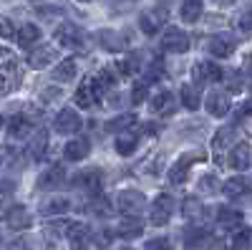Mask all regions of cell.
<instances>
[{"mask_svg":"<svg viewBox=\"0 0 252 250\" xmlns=\"http://www.w3.org/2000/svg\"><path fill=\"white\" fill-rule=\"evenodd\" d=\"M116 205H119V210H121L126 217H136V220H139V215L146 210V197H144L139 190L129 187V190H121V192H119Z\"/></svg>","mask_w":252,"mask_h":250,"instance_id":"obj_1","label":"cell"},{"mask_svg":"<svg viewBox=\"0 0 252 250\" xmlns=\"http://www.w3.org/2000/svg\"><path fill=\"white\" fill-rule=\"evenodd\" d=\"M166 20H169V8H149V10H144L141 18H139V26L146 36H154L159 33L164 26H166Z\"/></svg>","mask_w":252,"mask_h":250,"instance_id":"obj_2","label":"cell"},{"mask_svg":"<svg viewBox=\"0 0 252 250\" xmlns=\"http://www.w3.org/2000/svg\"><path fill=\"white\" fill-rule=\"evenodd\" d=\"M96 38H98L101 48H103V51H111V53L126 51V46L131 43V36L126 33V31H116V28H103Z\"/></svg>","mask_w":252,"mask_h":250,"instance_id":"obj_3","label":"cell"},{"mask_svg":"<svg viewBox=\"0 0 252 250\" xmlns=\"http://www.w3.org/2000/svg\"><path fill=\"white\" fill-rule=\"evenodd\" d=\"M172 213H174V197H172V195H166V192H161V195H159V197L152 202L149 220H152V225L161 227V225H166V222H169Z\"/></svg>","mask_w":252,"mask_h":250,"instance_id":"obj_4","label":"cell"},{"mask_svg":"<svg viewBox=\"0 0 252 250\" xmlns=\"http://www.w3.org/2000/svg\"><path fill=\"white\" fill-rule=\"evenodd\" d=\"M161 46L169 53H187L189 46H192V40H189L187 31H182V28H166V33L161 38Z\"/></svg>","mask_w":252,"mask_h":250,"instance_id":"obj_5","label":"cell"},{"mask_svg":"<svg viewBox=\"0 0 252 250\" xmlns=\"http://www.w3.org/2000/svg\"><path fill=\"white\" fill-rule=\"evenodd\" d=\"M81 127H83V121L76 109H61L53 121V129L58 134H76V132H81Z\"/></svg>","mask_w":252,"mask_h":250,"instance_id":"obj_6","label":"cell"},{"mask_svg":"<svg viewBox=\"0 0 252 250\" xmlns=\"http://www.w3.org/2000/svg\"><path fill=\"white\" fill-rule=\"evenodd\" d=\"M26 61H28L31 69H48L51 64L58 61V51L53 46H35V48L28 51Z\"/></svg>","mask_w":252,"mask_h":250,"instance_id":"obj_7","label":"cell"},{"mask_svg":"<svg viewBox=\"0 0 252 250\" xmlns=\"http://www.w3.org/2000/svg\"><path fill=\"white\" fill-rule=\"evenodd\" d=\"M3 220H5V225L10 227V230H28L31 222H33L31 213L26 210L23 205H13V207H8V210L3 213Z\"/></svg>","mask_w":252,"mask_h":250,"instance_id":"obj_8","label":"cell"},{"mask_svg":"<svg viewBox=\"0 0 252 250\" xmlns=\"http://www.w3.org/2000/svg\"><path fill=\"white\" fill-rule=\"evenodd\" d=\"M56 40L58 43H63L66 48H81L83 43V31L73 23H61L56 28Z\"/></svg>","mask_w":252,"mask_h":250,"instance_id":"obj_9","label":"cell"},{"mask_svg":"<svg viewBox=\"0 0 252 250\" xmlns=\"http://www.w3.org/2000/svg\"><path fill=\"white\" fill-rule=\"evenodd\" d=\"M229 109H232V101H229V94H227V91L215 89L212 94L207 96V111L212 114V116L222 119V116L229 114Z\"/></svg>","mask_w":252,"mask_h":250,"instance_id":"obj_10","label":"cell"},{"mask_svg":"<svg viewBox=\"0 0 252 250\" xmlns=\"http://www.w3.org/2000/svg\"><path fill=\"white\" fill-rule=\"evenodd\" d=\"M78 184H81V190H86L91 197H98V195H101V190H103V172L98 170V167H94V170H86V172H81Z\"/></svg>","mask_w":252,"mask_h":250,"instance_id":"obj_11","label":"cell"},{"mask_svg":"<svg viewBox=\"0 0 252 250\" xmlns=\"http://www.w3.org/2000/svg\"><path fill=\"white\" fill-rule=\"evenodd\" d=\"M63 182H66V170H63L61 164L48 167V170L40 172V177H38V187H40V190H56V187H61Z\"/></svg>","mask_w":252,"mask_h":250,"instance_id":"obj_12","label":"cell"},{"mask_svg":"<svg viewBox=\"0 0 252 250\" xmlns=\"http://www.w3.org/2000/svg\"><path fill=\"white\" fill-rule=\"evenodd\" d=\"M192 76L199 83H212V81H220L224 76V71L217 64H212V61H199V64L192 69Z\"/></svg>","mask_w":252,"mask_h":250,"instance_id":"obj_13","label":"cell"},{"mask_svg":"<svg viewBox=\"0 0 252 250\" xmlns=\"http://www.w3.org/2000/svg\"><path fill=\"white\" fill-rule=\"evenodd\" d=\"M250 162H252V147H250L247 142L235 144L232 152H229V167L237 170V172H242V170H247V167H250Z\"/></svg>","mask_w":252,"mask_h":250,"instance_id":"obj_14","label":"cell"},{"mask_svg":"<svg viewBox=\"0 0 252 250\" xmlns=\"http://www.w3.org/2000/svg\"><path fill=\"white\" fill-rule=\"evenodd\" d=\"M114 86H116V76L111 73V69H98V71L94 73L91 89L96 91V96H98V99H101L103 94H109Z\"/></svg>","mask_w":252,"mask_h":250,"instance_id":"obj_15","label":"cell"},{"mask_svg":"<svg viewBox=\"0 0 252 250\" xmlns=\"http://www.w3.org/2000/svg\"><path fill=\"white\" fill-rule=\"evenodd\" d=\"M207 48H209V53H212L215 58H227V56L235 53V40L229 36H212L209 43H207Z\"/></svg>","mask_w":252,"mask_h":250,"instance_id":"obj_16","label":"cell"},{"mask_svg":"<svg viewBox=\"0 0 252 250\" xmlns=\"http://www.w3.org/2000/svg\"><path fill=\"white\" fill-rule=\"evenodd\" d=\"M89 142L86 139H71L66 142V147H63V157H66L68 162H81L89 157Z\"/></svg>","mask_w":252,"mask_h":250,"instance_id":"obj_17","label":"cell"},{"mask_svg":"<svg viewBox=\"0 0 252 250\" xmlns=\"http://www.w3.org/2000/svg\"><path fill=\"white\" fill-rule=\"evenodd\" d=\"M15 40L23 48H33L38 40H40V28L35 23H26V26H20L18 33H15Z\"/></svg>","mask_w":252,"mask_h":250,"instance_id":"obj_18","label":"cell"},{"mask_svg":"<svg viewBox=\"0 0 252 250\" xmlns=\"http://www.w3.org/2000/svg\"><path fill=\"white\" fill-rule=\"evenodd\" d=\"M136 144H139V134H136V132H131V129H126V132L116 134V152H119L121 157L134 154Z\"/></svg>","mask_w":252,"mask_h":250,"instance_id":"obj_19","label":"cell"},{"mask_svg":"<svg viewBox=\"0 0 252 250\" xmlns=\"http://www.w3.org/2000/svg\"><path fill=\"white\" fill-rule=\"evenodd\" d=\"M247 190H250V182H247L245 177H232V179H227V182L222 184V192H224L229 200H240V197H245Z\"/></svg>","mask_w":252,"mask_h":250,"instance_id":"obj_20","label":"cell"},{"mask_svg":"<svg viewBox=\"0 0 252 250\" xmlns=\"http://www.w3.org/2000/svg\"><path fill=\"white\" fill-rule=\"evenodd\" d=\"M78 73V64H76V58H66V61H61L58 69H53V78L61 81V83H71Z\"/></svg>","mask_w":252,"mask_h":250,"instance_id":"obj_21","label":"cell"},{"mask_svg":"<svg viewBox=\"0 0 252 250\" xmlns=\"http://www.w3.org/2000/svg\"><path fill=\"white\" fill-rule=\"evenodd\" d=\"M73 101L78 104L81 109H94L96 104H98V96H96V91L91 89V83H81V86L76 89Z\"/></svg>","mask_w":252,"mask_h":250,"instance_id":"obj_22","label":"cell"},{"mask_svg":"<svg viewBox=\"0 0 252 250\" xmlns=\"http://www.w3.org/2000/svg\"><path fill=\"white\" fill-rule=\"evenodd\" d=\"M217 222L227 230H235L237 225H242V213L232 207H217Z\"/></svg>","mask_w":252,"mask_h":250,"instance_id":"obj_23","label":"cell"},{"mask_svg":"<svg viewBox=\"0 0 252 250\" xmlns=\"http://www.w3.org/2000/svg\"><path fill=\"white\" fill-rule=\"evenodd\" d=\"M204 3L202 0H182V20L184 23H197L202 18Z\"/></svg>","mask_w":252,"mask_h":250,"instance_id":"obj_24","label":"cell"},{"mask_svg":"<svg viewBox=\"0 0 252 250\" xmlns=\"http://www.w3.org/2000/svg\"><path fill=\"white\" fill-rule=\"evenodd\" d=\"M152 109L157 114H172L174 111V94L172 91H159L152 99Z\"/></svg>","mask_w":252,"mask_h":250,"instance_id":"obj_25","label":"cell"},{"mask_svg":"<svg viewBox=\"0 0 252 250\" xmlns=\"http://www.w3.org/2000/svg\"><path fill=\"white\" fill-rule=\"evenodd\" d=\"M182 104L189 109V111H194V109H199V104H202V94H199V89L194 86V83H184L182 86Z\"/></svg>","mask_w":252,"mask_h":250,"instance_id":"obj_26","label":"cell"},{"mask_svg":"<svg viewBox=\"0 0 252 250\" xmlns=\"http://www.w3.org/2000/svg\"><path fill=\"white\" fill-rule=\"evenodd\" d=\"M232 142H235V127H222V129H217V134L212 139V149L224 152L227 147H232Z\"/></svg>","mask_w":252,"mask_h":250,"instance_id":"obj_27","label":"cell"},{"mask_svg":"<svg viewBox=\"0 0 252 250\" xmlns=\"http://www.w3.org/2000/svg\"><path fill=\"white\" fill-rule=\"evenodd\" d=\"M116 235L124 238V240H134V238H139V235H141V222H139L136 217H126V220L116 227Z\"/></svg>","mask_w":252,"mask_h":250,"instance_id":"obj_28","label":"cell"},{"mask_svg":"<svg viewBox=\"0 0 252 250\" xmlns=\"http://www.w3.org/2000/svg\"><path fill=\"white\" fill-rule=\"evenodd\" d=\"M8 132H10L13 137H18V139L28 137V134H31V119H28L26 114L13 116V119H10V124H8Z\"/></svg>","mask_w":252,"mask_h":250,"instance_id":"obj_29","label":"cell"},{"mask_svg":"<svg viewBox=\"0 0 252 250\" xmlns=\"http://www.w3.org/2000/svg\"><path fill=\"white\" fill-rule=\"evenodd\" d=\"M139 69H141V53H139V51L126 53V58L119 61V71H121L124 76H131V73H136Z\"/></svg>","mask_w":252,"mask_h":250,"instance_id":"obj_30","label":"cell"},{"mask_svg":"<svg viewBox=\"0 0 252 250\" xmlns=\"http://www.w3.org/2000/svg\"><path fill=\"white\" fill-rule=\"evenodd\" d=\"M71 210V200L68 197H56V200H48L43 205V215L53 217V215H66Z\"/></svg>","mask_w":252,"mask_h":250,"instance_id":"obj_31","label":"cell"},{"mask_svg":"<svg viewBox=\"0 0 252 250\" xmlns=\"http://www.w3.org/2000/svg\"><path fill=\"white\" fill-rule=\"evenodd\" d=\"M134 124V114H119L116 119H109L106 121V132H114V134H121V132H126Z\"/></svg>","mask_w":252,"mask_h":250,"instance_id":"obj_32","label":"cell"},{"mask_svg":"<svg viewBox=\"0 0 252 250\" xmlns=\"http://www.w3.org/2000/svg\"><path fill=\"white\" fill-rule=\"evenodd\" d=\"M235 31H237L240 38H250V36H252V8H247V10H242V13L237 15Z\"/></svg>","mask_w":252,"mask_h":250,"instance_id":"obj_33","label":"cell"},{"mask_svg":"<svg viewBox=\"0 0 252 250\" xmlns=\"http://www.w3.org/2000/svg\"><path fill=\"white\" fill-rule=\"evenodd\" d=\"M252 248V230L242 227L232 235V243H229V250H250Z\"/></svg>","mask_w":252,"mask_h":250,"instance_id":"obj_34","label":"cell"},{"mask_svg":"<svg viewBox=\"0 0 252 250\" xmlns=\"http://www.w3.org/2000/svg\"><path fill=\"white\" fill-rule=\"evenodd\" d=\"M202 200L199 197H187L184 202H182V213H184V217H189V220H197V217H202Z\"/></svg>","mask_w":252,"mask_h":250,"instance_id":"obj_35","label":"cell"},{"mask_svg":"<svg viewBox=\"0 0 252 250\" xmlns=\"http://www.w3.org/2000/svg\"><path fill=\"white\" fill-rule=\"evenodd\" d=\"M139 5V0H109V10L111 13H129L131 8H136Z\"/></svg>","mask_w":252,"mask_h":250,"instance_id":"obj_36","label":"cell"},{"mask_svg":"<svg viewBox=\"0 0 252 250\" xmlns=\"http://www.w3.org/2000/svg\"><path fill=\"white\" fill-rule=\"evenodd\" d=\"M222 78L227 81V89L232 91V94L242 91V73H240V71H232V73H227V76H222Z\"/></svg>","mask_w":252,"mask_h":250,"instance_id":"obj_37","label":"cell"},{"mask_svg":"<svg viewBox=\"0 0 252 250\" xmlns=\"http://www.w3.org/2000/svg\"><path fill=\"white\" fill-rule=\"evenodd\" d=\"M15 23L10 18H0V38H5V40H10V38H15Z\"/></svg>","mask_w":252,"mask_h":250,"instance_id":"obj_38","label":"cell"},{"mask_svg":"<svg viewBox=\"0 0 252 250\" xmlns=\"http://www.w3.org/2000/svg\"><path fill=\"white\" fill-rule=\"evenodd\" d=\"M46 147H48V137H46L43 132H40V134H38V139L33 142V157H35V159H43Z\"/></svg>","mask_w":252,"mask_h":250,"instance_id":"obj_39","label":"cell"},{"mask_svg":"<svg viewBox=\"0 0 252 250\" xmlns=\"http://www.w3.org/2000/svg\"><path fill=\"white\" fill-rule=\"evenodd\" d=\"M199 190L202 192H217V177L215 175H207L199 179Z\"/></svg>","mask_w":252,"mask_h":250,"instance_id":"obj_40","label":"cell"},{"mask_svg":"<svg viewBox=\"0 0 252 250\" xmlns=\"http://www.w3.org/2000/svg\"><path fill=\"white\" fill-rule=\"evenodd\" d=\"M144 250H172V243L166 240V238H154V240L146 243Z\"/></svg>","mask_w":252,"mask_h":250,"instance_id":"obj_41","label":"cell"},{"mask_svg":"<svg viewBox=\"0 0 252 250\" xmlns=\"http://www.w3.org/2000/svg\"><path fill=\"white\" fill-rule=\"evenodd\" d=\"M94 213H96V215H101V217H103V215L109 217V215H111V205H109V200L98 197V200L94 202Z\"/></svg>","mask_w":252,"mask_h":250,"instance_id":"obj_42","label":"cell"},{"mask_svg":"<svg viewBox=\"0 0 252 250\" xmlns=\"http://www.w3.org/2000/svg\"><path fill=\"white\" fill-rule=\"evenodd\" d=\"M146 99V83L141 81V83H136V86H134V91H131V101L136 104V107H139V104Z\"/></svg>","mask_w":252,"mask_h":250,"instance_id":"obj_43","label":"cell"},{"mask_svg":"<svg viewBox=\"0 0 252 250\" xmlns=\"http://www.w3.org/2000/svg\"><path fill=\"white\" fill-rule=\"evenodd\" d=\"M13 157H15V149L13 147H0V167H5V164H10L13 162Z\"/></svg>","mask_w":252,"mask_h":250,"instance_id":"obj_44","label":"cell"},{"mask_svg":"<svg viewBox=\"0 0 252 250\" xmlns=\"http://www.w3.org/2000/svg\"><path fill=\"white\" fill-rule=\"evenodd\" d=\"M61 94H63L61 89H56V86H48L46 91H40V99H43V101L48 104V101H56V99H61Z\"/></svg>","mask_w":252,"mask_h":250,"instance_id":"obj_45","label":"cell"},{"mask_svg":"<svg viewBox=\"0 0 252 250\" xmlns=\"http://www.w3.org/2000/svg\"><path fill=\"white\" fill-rule=\"evenodd\" d=\"M5 64L13 69L15 66V58H13V53L8 48H0V69H5Z\"/></svg>","mask_w":252,"mask_h":250,"instance_id":"obj_46","label":"cell"},{"mask_svg":"<svg viewBox=\"0 0 252 250\" xmlns=\"http://www.w3.org/2000/svg\"><path fill=\"white\" fill-rule=\"evenodd\" d=\"M111 238H114L111 233H106V230H101V233L96 235V245H98L101 250H103V248H109V245H111Z\"/></svg>","mask_w":252,"mask_h":250,"instance_id":"obj_47","label":"cell"},{"mask_svg":"<svg viewBox=\"0 0 252 250\" xmlns=\"http://www.w3.org/2000/svg\"><path fill=\"white\" fill-rule=\"evenodd\" d=\"M5 250H28V243L26 240H13Z\"/></svg>","mask_w":252,"mask_h":250,"instance_id":"obj_48","label":"cell"},{"mask_svg":"<svg viewBox=\"0 0 252 250\" xmlns=\"http://www.w3.org/2000/svg\"><path fill=\"white\" fill-rule=\"evenodd\" d=\"M15 182L13 179H0V192H13Z\"/></svg>","mask_w":252,"mask_h":250,"instance_id":"obj_49","label":"cell"},{"mask_svg":"<svg viewBox=\"0 0 252 250\" xmlns=\"http://www.w3.org/2000/svg\"><path fill=\"white\" fill-rule=\"evenodd\" d=\"M10 89V81L5 78V73L3 71H0V91H8Z\"/></svg>","mask_w":252,"mask_h":250,"instance_id":"obj_50","label":"cell"},{"mask_svg":"<svg viewBox=\"0 0 252 250\" xmlns=\"http://www.w3.org/2000/svg\"><path fill=\"white\" fill-rule=\"evenodd\" d=\"M212 3H215V5H220V8H229V5L235 3V0H212Z\"/></svg>","mask_w":252,"mask_h":250,"instance_id":"obj_51","label":"cell"},{"mask_svg":"<svg viewBox=\"0 0 252 250\" xmlns=\"http://www.w3.org/2000/svg\"><path fill=\"white\" fill-rule=\"evenodd\" d=\"M245 114H252V101H247V104H245Z\"/></svg>","mask_w":252,"mask_h":250,"instance_id":"obj_52","label":"cell"},{"mask_svg":"<svg viewBox=\"0 0 252 250\" xmlns=\"http://www.w3.org/2000/svg\"><path fill=\"white\" fill-rule=\"evenodd\" d=\"M81 3H96V0H81Z\"/></svg>","mask_w":252,"mask_h":250,"instance_id":"obj_53","label":"cell"},{"mask_svg":"<svg viewBox=\"0 0 252 250\" xmlns=\"http://www.w3.org/2000/svg\"><path fill=\"white\" fill-rule=\"evenodd\" d=\"M0 129H3V116H0Z\"/></svg>","mask_w":252,"mask_h":250,"instance_id":"obj_54","label":"cell"},{"mask_svg":"<svg viewBox=\"0 0 252 250\" xmlns=\"http://www.w3.org/2000/svg\"><path fill=\"white\" fill-rule=\"evenodd\" d=\"M121 250H134V248H121Z\"/></svg>","mask_w":252,"mask_h":250,"instance_id":"obj_55","label":"cell"},{"mask_svg":"<svg viewBox=\"0 0 252 250\" xmlns=\"http://www.w3.org/2000/svg\"><path fill=\"white\" fill-rule=\"evenodd\" d=\"M166 3H172V0H166Z\"/></svg>","mask_w":252,"mask_h":250,"instance_id":"obj_56","label":"cell"},{"mask_svg":"<svg viewBox=\"0 0 252 250\" xmlns=\"http://www.w3.org/2000/svg\"><path fill=\"white\" fill-rule=\"evenodd\" d=\"M250 86H252V81H250Z\"/></svg>","mask_w":252,"mask_h":250,"instance_id":"obj_57","label":"cell"}]
</instances>
